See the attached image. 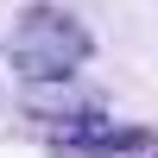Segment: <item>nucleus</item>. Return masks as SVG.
Returning a JSON list of instances; mask_svg holds the SVG:
<instances>
[{
    "label": "nucleus",
    "instance_id": "1",
    "mask_svg": "<svg viewBox=\"0 0 158 158\" xmlns=\"http://www.w3.org/2000/svg\"><path fill=\"white\" fill-rule=\"evenodd\" d=\"M89 51H95L89 25L76 19V13H63V6H32L6 32V63L19 70V82H32V89L70 82V76L89 63Z\"/></svg>",
    "mask_w": 158,
    "mask_h": 158
},
{
    "label": "nucleus",
    "instance_id": "2",
    "mask_svg": "<svg viewBox=\"0 0 158 158\" xmlns=\"http://www.w3.org/2000/svg\"><path fill=\"white\" fill-rule=\"evenodd\" d=\"M139 146H146V133H139V127H114V120H101V114L76 120V133L57 139L63 158H114V152H139Z\"/></svg>",
    "mask_w": 158,
    "mask_h": 158
}]
</instances>
